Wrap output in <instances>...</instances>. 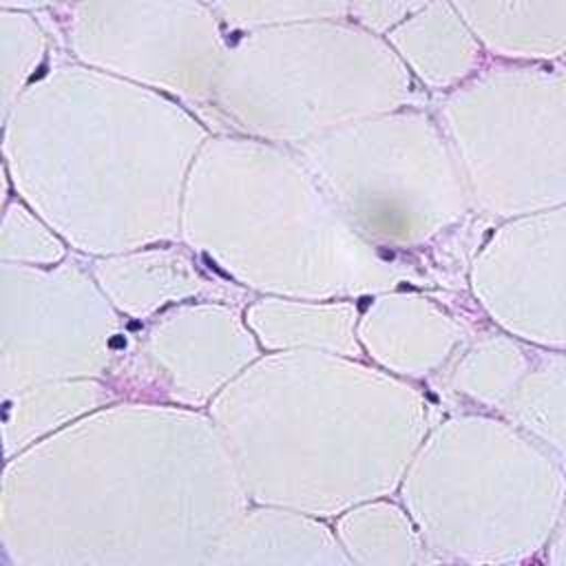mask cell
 <instances>
[{
	"mask_svg": "<svg viewBox=\"0 0 566 566\" xmlns=\"http://www.w3.org/2000/svg\"><path fill=\"white\" fill-rule=\"evenodd\" d=\"M214 9L237 24H290L349 15V0H212Z\"/></svg>",
	"mask_w": 566,
	"mask_h": 566,
	"instance_id": "1",
	"label": "cell"
},
{
	"mask_svg": "<svg viewBox=\"0 0 566 566\" xmlns=\"http://www.w3.org/2000/svg\"><path fill=\"white\" fill-rule=\"evenodd\" d=\"M422 4L424 0H349V15L380 29L409 18Z\"/></svg>",
	"mask_w": 566,
	"mask_h": 566,
	"instance_id": "2",
	"label": "cell"
},
{
	"mask_svg": "<svg viewBox=\"0 0 566 566\" xmlns=\"http://www.w3.org/2000/svg\"><path fill=\"white\" fill-rule=\"evenodd\" d=\"M51 2H57V0H2V9H38V7H46Z\"/></svg>",
	"mask_w": 566,
	"mask_h": 566,
	"instance_id": "3",
	"label": "cell"
}]
</instances>
